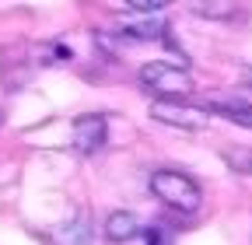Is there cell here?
Listing matches in <instances>:
<instances>
[{
    "label": "cell",
    "mask_w": 252,
    "mask_h": 245,
    "mask_svg": "<svg viewBox=\"0 0 252 245\" xmlns=\"http://www.w3.org/2000/svg\"><path fill=\"white\" fill-rule=\"evenodd\" d=\"M126 32H130L133 39H144V42H147V39H161L168 28H165V21H161V18H154V14H151L147 21H133V25H126Z\"/></svg>",
    "instance_id": "9"
},
{
    "label": "cell",
    "mask_w": 252,
    "mask_h": 245,
    "mask_svg": "<svg viewBox=\"0 0 252 245\" xmlns=\"http://www.w3.org/2000/svg\"><path fill=\"white\" fill-rule=\"evenodd\" d=\"M151 193L168 203L172 210H182V214H196L200 203H203V193L193 179H189L186 172H172V168H161L151 175Z\"/></svg>",
    "instance_id": "1"
},
{
    "label": "cell",
    "mask_w": 252,
    "mask_h": 245,
    "mask_svg": "<svg viewBox=\"0 0 252 245\" xmlns=\"http://www.w3.org/2000/svg\"><path fill=\"white\" fill-rule=\"evenodd\" d=\"M74 147L81 154H94L98 147H105V137H109V126H105V116H77L74 119Z\"/></svg>",
    "instance_id": "4"
},
{
    "label": "cell",
    "mask_w": 252,
    "mask_h": 245,
    "mask_svg": "<svg viewBox=\"0 0 252 245\" xmlns=\"http://www.w3.org/2000/svg\"><path fill=\"white\" fill-rule=\"evenodd\" d=\"M224 161L238 172V175H252V147H224Z\"/></svg>",
    "instance_id": "10"
},
{
    "label": "cell",
    "mask_w": 252,
    "mask_h": 245,
    "mask_svg": "<svg viewBox=\"0 0 252 245\" xmlns=\"http://www.w3.org/2000/svg\"><path fill=\"white\" fill-rule=\"evenodd\" d=\"M53 242L56 245H91V224H88V217L81 214L77 221L53 228Z\"/></svg>",
    "instance_id": "7"
},
{
    "label": "cell",
    "mask_w": 252,
    "mask_h": 245,
    "mask_svg": "<svg viewBox=\"0 0 252 245\" xmlns=\"http://www.w3.org/2000/svg\"><path fill=\"white\" fill-rule=\"evenodd\" d=\"M140 84L147 91H154L158 98H186L193 91V77L182 63H165V60H154V63L140 67Z\"/></svg>",
    "instance_id": "2"
},
{
    "label": "cell",
    "mask_w": 252,
    "mask_h": 245,
    "mask_svg": "<svg viewBox=\"0 0 252 245\" xmlns=\"http://www.w3.org/2000/svg\"><path fill=\"white\" fill-rule=\"evenodd\" d=\"M189 11L207 21H228V18H235L238 4L235 0H189Z\"/></svg>",
    "instance_id": "6"
},
{
    "label": "cell",
    "mask_w": 252,
    "mask_h": 245,
    "mask_svg": "<svg viewBox=\"0 0 252 245\" xmlns=\"http://www.w3.org/2000/svg\"><path fill=\"white\" fill-rule=\"evenodd\" d=\"M210 112H220V116H228L231 122H238V126L252 130V105L249 102H217Z\"/></svg>",
    "instance_id": "8"
},
{
    "label": "cell",
    "mask_w": 252,
    "mask_h": 245,
    "mask_svg": "<svg viewBox=\"0 0 252 245\" xmlns=\"http://www.w3.org/2000/svg\"><path fill=\"white\" fill-rule=\"evenodd\" d=\"M172 0H126V7L137 11V14H161Z\"/></svg>",
    "instance_id": "11"
},
{
    "label": "cell",
    "mask_w": 252,
    "mask_h": 245,
    "mask_svg": "<svg viewBox=\"0 0 252 245\" xmlns=\"http://www.w3.org/2000/svg\"><path fill=\"white\" fill-rule=\"evenodd\" d=\"M210 116H214L210 109L189 105L182 98H154L151 102V119L165 122V126H179V130H207Z\"/></svg>",
    "instance_id": "3"
},
{
    "label": "cell",
    "mask_w": 252,
    "mask_h": 245,
    "mask_svg": "<svg viewBox=\"0 0 252 245\" xmlns=\"http://www.w3.org/2000/svg\"><path fill=\"white\" fill-rule=\"evenodd\" d=\"M147 245H165V235L158 231V228H151V235H147Z\"/></svg>",
    "instance_id": "12"
},
{
    "label": "cell",
    "mask_w": 252,
    "mask_h": 245,
    "mask_svg": "<svg viewBox=\"0 0 252 245\" xmlns=\"http://www.w3.org/2000/svg\"><path fill=\"white\" fill-rule=\"evenodd\" d=\"M137 235H140L137 214H130V210H116V214H109V221H105V238H109V242L123 245V242H133Z\"/></svg>",
    "instance_id": "5"
}]
</instances>
